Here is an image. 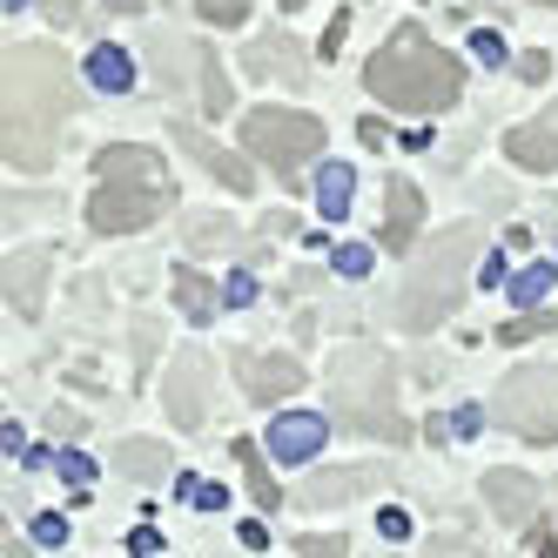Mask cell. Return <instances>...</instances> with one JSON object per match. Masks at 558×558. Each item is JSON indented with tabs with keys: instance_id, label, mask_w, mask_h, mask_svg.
<instances>
[{
	"instance_id": "cell-1",
	"label": "cell",
	"mask_w": 558,
	"mask_h": 558,
	"mask_svg": "<svg viewBox=\"0 0 558 558\" xmlns=\"http://www.w3.org/2000/svg\"><path fill=\"white\" fill-rule=\"evenodd\" d=\"M68 122V61L48 41L8 48V169H48Z\"/></svg>"
},
{
	"instance_id": "cell-2",
	"label": "cell",
	"mask_w": 558,
	"mask_h": 558,
	"mask_svg": "<svg viewBox=\"0 0 558 558\" xmlns=\"http://www.w3.org/2000/svg\"><path fill=\"white\" fill-rule=\"evenodd\" d=\"M364 82L397 114H437V108H451L464 95V61H451L424 27H397L364 61Z\"/></svg>"
},
{
	"instance_id": "cell-3",
	"label": "cell",
	"mask_w": 558,
	"mask_h": 558,
	"mask_svg": "<svg viewBox=\"0 0 558 558\" xmlns=\"http://www.w3.org/2000/svg\"><path fill=\"white\" fill-rule=\"evenodd\" d=\"M95 169H101V189H95V203H88V222L101 235H135V229L162 222L175 209V175H169V162L155 148H142V142L101 148Z\"/></svg>"
},
{
	"instance_id": "cell-4",
	"label": "cell",
	"mask_w": 558,
	"mask_h": 558,
	"mask_svg": "<svg viewBox=\"0 0 558 558\" xmlns=\"http://www.w3.org/2000/svg\"><path fill=\"white\" fill-rule=\"evenodd\" d=\"M330 404L350 430L364 437H411L404 411H397V377H390V356L377 343H343L330 356Z\"/></svg>"
},
{
	"instance_id": "cell-5",
	"label": "cell",
	"mask_w": 558,
	"mask_h": 558,
	"mask_svg": "<svg viewBox=\"0 0 558 558\" xmlns=\"http://www.w3.org/2000/svg\"><path fill=\"white\" fill-rule=\"evenodd\" d=\"M477 250H485V235H477V229H451V235H437V243L417 256V269L404 276V296H397L404 330H437L464 303L471 269H477Z\"/></svg>"
},
{
	"instance_id": "cell-6",
	"label": "cell",
	"mask_w": 558,
	"mask_h": 558,
	"mask_svg": "<svg viewBox=\"0 0 558 558\" xmlns=\"http://www.w3.org/2000/svg\"><path fill=\"white\" fill-rule=\"evenodd\" d=\"M492 417L511 437H525V445H551L558 437V364H518L492 397Z\"/></svg>"
},
{
	"instance_id": "cell-7",
	"label": "cell",
	"mask_w": 558,
	"mask_h": 558,
	"mask_svg": "<svg viewBox=\"0 0 558 558\" xmlns=\"http://www.w3.org/2000/svg\"><path fill=\"white\" fill-rule=\"evenodd\" d=\"M243 148L256 162L296 175L303 162L324 155V122H316V114H296V108H256V114H243Z\"/></svg>"
},
{
	"instance_id": "cell-8",
	"label": "cell",
	"mask_w": 558,
	"mask_h": 558,
	"mask_svg": "<svg viewBox=\"0 0 558 558\" xmlns=\"http://www.w3.org/2000/svg\"><path fill=\"white\" fill-rule=\"evenodd\" d=\"M417 229H424V189H417L411 175H390V189H384V222H377V243H384L390 256H404V250L417 243Z\"/></svg>"
},
{
	"instance_id": "cell-9",
	"label": "cell",
	"mask_w": 558,
	"mask_h": 558,
	"mask_svg": "<svg viewBox=\"0 0 558 558\" xmlns=\"http://www.w3.org/2000/svg\"><path fill=\"white\" fill-rule=\"evenodd\" d=\"M235 377L256 404H283V397L303 390V364L296 356H256V350H235Z\"/></svg>"
},
{
	"instance_id": "cell-10",
	"label": "cell",
	"mask_w": 558,
	"mask_h": 558,
	"mask_svg": "<svg viewBox=\"0 0 558 558\" xmlns=\"http://www.w3.org/2000/svg\"><path fill=\"white\" fill-rule=\"evenodd\" d=\"M263 437H269V458H276V464H310L316 451L330 445V417H316V411H283Z\"/></svg>"
},
{
	"instance_id": "cell-11",
	"label": "cell",
	"mask_w": 558,
	"mask_h": 558,
	"mask_svg": "<svg viewBox=\"0 0 558 558\" xmlns=\"http://www.w3.org/2000/svg\"><path fill=\"white\" fill-rule=\"evenodd\" d=\"M390 485V471L384 464H350V471H316L310 485L296 492V505H310V511H330V505H350L356 492H384Z\"/></svg>"
},
{
	"instance_id": "cell-12",
	"label": "cell",
	"mask_w": 558,
	"mask_h": 558,
	"mask_svg": "<svg viewBox=\"0 0 558 558\" xmlns=\"http://www.w3.org/2000/svg\"><path fill=\"white\" fill-rule=\"evenodd\" d=\"M505 155H511L518 169L551 175V169H558V101H551L545 114H532V122H518V129L505 135Z\"/></svg>"
},
{
	"instance_id": "cell-13",
	"label": "cell",
	"mask_w": 558,
	"mask_h": 558,
	"mask_svg": "<svg viewBox=\"0 0 558 558\" xmlns=\"http://www.w3.org/2000/svg\"><path fill=\"white\" fill-rule=\"evenodd\" d=\"M485 505L498 511V525H532L538 518V485L525 471H485Z\"/></svg>"
},
{
	"instance_id": "cell-14",
	"label": "cell",
	"mask_w": 558,
	"mask_h": 558,
	"mask_svg": "<svg viewBox=\"0 0 558 558\" xmlns=\"http://www.w3.org/2000/svg\"><path fill=\"white\" fill-rule=\"evenodd\" d=\"M175 142H182V148H189L195 162H203V169H209V175H216L229 195H250V189H256V169H243V162H235L229 148H216L209 135H195V129H175Z\"/></svg>"
},
{
	"instance_id": "cell-15",
	"label": "cell",
	"mask_w": 558,
	"mask_h": 558,
	"mask_svg": "<svg viewBox=\"0 0 558 558\" xmlns=\"http://www.w3.org/2000/svg\"><path fill=\"white\" fill-rule=\"evenodd\" d=\"M203 356H175V371H169V411H175V424L182 430H195L203 424Z\"/></svg>"
},
{
	"instance_id": "cell-16",
	"label": "cell",
	"mask_w": 558,
	"mask_h": 558,
	"mask_svg": "<svg viewBox=\"0 0 558 558\" xmlns=\"http://www.w3.org/2000/svg\"><path fill=\"white\" fill-rule=\"evenodd\" d=\"M250 74H263V82H303V48L290 41V34H263V41L250 48Z\"/></svg>"
},
{
	"instance_id": "cell-17",
	"label": "cell",
	"mask_w": 558,
	"mask_h": 558,
	"mask_svg": "<svg viewBox=\"0 0 558 558\" xmlns=\"http://www.w3.org/2000/svg\"><path fill=\"white\" fill-rule=\"evenodd\" d=\"M48 256L41 250H21V256H8V303L21 310V316H34L41 310V283H48Z\"/></svg>"
},
{
	"instance_id": "cell-18",
	"label": "cell",
	"mask_w": 558,
	"mask_h": 558,
	"mask_svg": "<svg viewBox=\"0 0 558 558\" xmlns=\"http://www.w3.org/2000/svg\"><path fill=\"white\" fill-rule=\"evenodd\" d=\"M229 451L243 458V477H250V498H256L263 511H276V505H283V485H276V477H269V445H250V437H235Z\"/></svg>"
},
{
	"instance_id": "cell-19",
	"label": "cell",
	"mask_w": 558,
	"mask_h": 558,
	"mask_svg": "<svg viewBox=\"0 0 558 558\" xmlns=\"http://www.w3.org/2000/svg\"><path fill=\"white\" fill-rule=\"evenodd\" d=\"M175 303H182V316H189V324H195V330H203V324H209V316L222 310V290L209 283V276H203V269H175Z\"/></svg>"
},
{
	"instance_id": "cell-20",
	"label": "cell",
	"mask_w": 558,
	"mask_h": 558,
	"mask_svg": "<svg viewBox=\"0 0 558 558\" xmlns=\"http://www.w3.org/2000/svg\"><path fill=\"white\" fill-rule=\"evenodd\" d=\"M88 82H95L101 95H129V88H135V61H129V48L101 41V48L88 54Z\"/></svg>"
},
{
	"instance_id": "cell-21",
	"label": "cell",
	"mask_w": 558,
	"mask_h": 558,
	"mask_svg": "<svg viewBox=\"0 0 558 558\" xmlns=\"http://www.w3.org/2000/svg\"><path fill=\"white\" fill-rule=\"evenodd\" d=\"M114 464H122V477H135V485H155V477H169V445H155V437H129Z\"/></svg>"
},
{
	"instance_id": "cell-22",
	"label": "cell",
	"mask_w": 558,
	"mask_h": 558,
	"mask_svg": "<svg viewBox=\"0 0 558 558\" xmlns=\"http://www.w3.org/2000/svg\"><path fill=\"white\" fill-rule=\"evenodd\" d=\"M350 203H356V169L330 162L324 175H316V209H324L330 222H343V216H350Z\"/></svg>"
},
{
	"instance_id": "cell-23",
	"label": "cell",
	"mask_w": 558,
	"mask_h": 558,
	"mask_svg": "<svg viewBox=\"0 0 558 558\" xmlns=\"http://www.w3.org/2000/svg\"><path fill=\"white\" fill-rule=\"evenodd\" d=\"M195 74H203V108L216 114V122H229V74L209 48H195Z\"/></svg>"
},
{
	"instance_id": "cell-24",
	"label": "cell",
	"mask_w": 558,
	"mask_h": 558,
	"mask_svg": "<svg viewBox=\"0 0 558 558\" xmlns=\"http://www.w3.org/2000/svg\"><path fill=\"white\" fill-rule=\"evenodd\" d=\"M551 276H558L551 263H525V269H518L505 290H511V303H518V310H538V303L551 296Z\"/></svg>"
},
{
	"instance_id": "cell-25",
	"label": "cell",
	"mask_w": 558,
	"mask_h": 558,
	"mask_svg": "<svg viewBox=\"0 0 558 558\" xmlns=\"http://www.w3.org/2000/svg\"><path fill=\"white\" fill-rule=\"evenodd\" d=\"M545 330H558V316H545V310H518L511 324H498V343H525V337H545Z\"/></svg>"
},
{
	"instance_id": "cell-26",
	"label": "cell",
	"mask_w": 558,
	"mask_h": 558,
	"mask_svg": "<svg viewBox=\"0 0 558 558\" xmlns=\"http://www.w3.org/2000/svg\"><path fill=\"white\" fill-rule=\"evenodd\" d=\"M54 471H61L68 485H74L68 498H88V485H95V458H82V451H61V458H54Z\"/></svg>"
},
{
	"instance_id": "cell-27",
	"label": "cell",
	"mask_w": 558,
	"mask_h": 558,
	"mask_svg": "<svg viewBox=\"0 0 558 558\" xmlns=\"http://www.w3.org/2000/svg\"><path fill=\"white\" fill-rule=\"evenodd\" d=\"M337 276H350V283H356V276H371V263H377V250L371 243H337Z\"/></svg>"
},
{
	"instance_id": "cell-28",
	"label": "cell",
	"mask_w": 558,
	"mask_h": 558,
	"mask_svg": "<svg viewBox=\"0 0 558 558\" xmlns=\"http://www.w3.org/2000/svg\"><path fill=\"white\" fill-rule=\"evenodd\" d=\"M471 61H485V68H505V61H511V54H505V34L477 27V34H471Z\"/></svg>"
},
{
	"instance_id": "cell-29",
	"label": "cell",
	"mask_w": 558,
	"mask_h": 558,
	"mask_svg": "<svg viewBox=\"0 0 558 558\" xmlns=\"http://www.w3.org/2000/svg\"><path fill=\"white\" fill-rule=\"evenodd\" d=\"M34 545H41V551H61V545H68V518H61V511H41V518H34Z\"/></svg>"
},
{
	"instance_id": "cell-30",
	"label": "cell",
	"mask_w": 558,
	"mask_h": 558,
	"mask_svg": "<svg viewBox=\"0 0 558 558\" xmlns=\"http://www.w3.org/2000/svg\"><path fill=\"white\" fill-rule=\"evenodd\" d=\"M189 243H195V250H216V243H229L222 216H195V222H189Z\"/></svg>"
},
{
	"instance_id": "cell-31",
	"label": "cell",
	"mask_w": 558,
	"mask_h": 558,
	"mask_svg": "<svg viewBox=\"0 0 558 558\" xmlns=\"http://www.w3.org/2000/svg\"><path fill=\"white\" fill-rule=\"evenodd\" d=\"M222 303H229V310H250V303H256V276H243V269H235L229 283H222Z\"/></svg>"
},
{
	"instance_id": "cell-32",
	"label": "cell",
	"mask_w": 558,
	"mask_h": 558,
	"mask_svg": "<svg viewBox=\"0 0 558 558\" xmlns=\"http://www.w3.org/2000/svg\"><path fill=\"white\" fill-rule=\"evenodd\" d=\"M377 532H384L390 545H404V538H411V511H397V505H384V511H377Z\"/></svg>"
},
{
	"instance_id": "cell-33",
	"label": "cell",
	"mask_w": 558,
	"mask_h": 558,
	"mask_svg": "<svg viewBox=\"0 0 558 558\" xmlns=\"http://www.w3.org/2000/svg\"><path fill=\"white\" fill-rule=\"evenodd\" d=\"M477 424H485V411H477V404H458V411H451V445L477 437Z\"/></svg>"
},
{
	"instance_id": "cell-34",
	"label": "cell",
	"mask_w": 558,
	"mask_h": 558,
	"mask_svg": "<svg viewBox=\"0 0 558 558\" xmlns=\"http://www.w3.org/2000/svg\"><path fill=\"white\" fill-rule=\"evenodd\" d=\"M203 14H209L216 27H235V21H243L250 8H243V0H203Z\"/></svg>"
},
{
	"instance_id": "cell-35",
	"label": "cell",
	"mask_w": 558,
	"mask_h": 558,
	"mask_svg": "<svg viewBox=\"0 0 558 558\" xmlns=\"http://www.w3.org/2000/svg\"><path fill=\"white\" fill-rule=\"evenodd\" d=\"M129 551L135 558H155V551H169V545H162V532H155V525H135L129 532Z\"/></svg>"
},
{
	"instance_id": "cell-36",
	"label": "cell",
	"mask_w": 558,
	"mask_h": 558,
	"mask_svg": "<svg viewBox=\"0 0 558 558\" xmlns=\"http://www.w3.org/2000/svg\"><path fill=\"white\" fill-rule=\"evenodd\" d=\"M477 283H492V290H498V283H511V269H505V256H498V250L477 263Z\"/></svg>"
},
{
	"instance_id": "cell-37",
	"label": "cell",
	"mask_w": 558,
	"mask_h": 558,
	"mask_svg": "<svg viewBox=\"0 0 558 558\" xmlns=\"http://www.w3.org/2000/svg\"><path fill=\"white\" fill-rule=\"evenodd\" d=\"M189 505H195V511H222V505H229V492H222V485H195V498H189Z\"/></svg>"
},
{
	"instance_id": "cell-38",
	"label": "cell",
	"mask_w": 558,
	"mask_h": 558,
	"mask_svg": "<svg viewBox=\"0 0 558 558\" xmlns=\"http://www.w3.org/2000/svg\"><path fill=\"white\" fill-rule=\"evenodd\" d=\"M518 74H525V82H545V74H551V54H518Z\"/></svg>"
},
{
	"instance_id": "cell-39",
	"label": "cell",
	"mask_w": 558,
	"mask_h": 558,
	"mask_svg": "<svg viewBox=\"0 0 558 558\" xmlns=\"http://www.w3.org/2000/svg\"><path fill=\"white\" fill-rule=\"evenodd\" d=\"M235 545H243V551H269V532L256 525V518H250V525L243 532H235Z\"/></svg>"
},
{
	"instance_id": "cell-40",
	"label": "cell",
	"mask_w": 558,
	"mask_h": 558,
	"mask_svg": "<svg viewBox=\"0 0 558 558\" xmlns=\"http://www.w3.org/2000/svg\"><path fill=\"white\" fill-rule=\"evenodd\" d=\"M296 551H310V558H330V551H343V538H296Z\"/></svg>"
},
{
	"instance_id": "cell-41",
	"label": "cell",
	"mask_w": 558,
	"mask_h": 558,
	"mask_svg": "<svg viewBox=\"0 0 558 558\" xmlns=\"http://www.w3.org/2000/svg\"><path fill=\"white\" fill-rule=\"evenodd\" d=\"M74 14H82V0H48V21H54V27H68Z\"/></svg>"
},
{
	"instance_id": "cell-42",
	"label": "cell",
	"mask_w": 558,
	"mask_h": 558,
	"mask_svg": "<svg viewBox=\"0 0 558 558\" xmlns=\"http://www.w3.org/2000/svg\"><path fill=\"white\" fill-rule=\"evenodd\" d=\"M525 551H551V525H538V518H532V525H525Z\"/></svg>"
},
{
	"instance_id": "cell-43",
	"label": "cell",
	"mask_w": 558,
	"mask_h": 558,
	"mask_svg": "<svg viewBox=\"0 0 558 558\" xmlns=\"http://www.w3.org/2000/svg\"><path fill=\"white\" fill-rule=\"evenodd\" d=\"M343 34H350V14H337V21H330V34H324V54H337V48H343Z\"/></svg>"
},
{
	"instance_id": "cell-44",
	"label": "cell",
	"mask_w": 558,
	"mask_h": 558,
	"mask_svg": "<svg viewBox=\"0 0 558 558\" xmlns=\"http://www.w3.org/2000/svg\"><path fill=\"white\" fill-rule=\"evenodd\" d=\"M0 8H8V14H21V8H27V0H0Z\"/></svg>"
},
{
	"instance_id": "cell-45",
	"label": "cell",
	"mask_w": 558,
	"mask_h": 558,
	"mask_svg": "<svg viewBox=\"0 0 558 558\" xmlns=\"http://www.w3.org/2000/svg\"><path fill=\"white\" fill-rule=\"evenodd\" d=\"M283 8H303V0H283Z\"/></svg>"
},
{
	"instance_id": "cell-46",
	"label": "cell",
	"mask_w": 558,
	"mask_h": 558,
	"mask_svg": "<svg viewBox=\"0 0 558 558\" xmlns=\"http://www.w3.org/2000/svg\"><path fill=\"white\" fill-rule=\"evenodd\" d=\"M538 8H558V0H538Z\"/></svg>"
},
{
	"instance_id": "cell-47",
	"label": "cell",
	"mask_w": 558,
	"mask_h": 558,
	"mask_svg": "<svg viewBox=\"0 0 558 558\" xmlns=\"http://www.w3.org/2000/svg\"><path fill=\"white\" fill-rule=\"evenodd\" d=\"M551 492H558V485H551Z\"/></svg>"
}]
</instances>
